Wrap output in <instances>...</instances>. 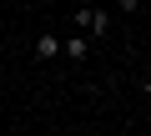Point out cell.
<instances>
[{"mask_svg": "<svg viewBox=\"0 0 151 136\" xmlns=\"http://www.w3.org/2000/svg\"><path fill=\"white\" fill-rule=\"evenodd\" d=\"M30 50H35V60H55V55H60V50H65V40H60V35H50V30H45V35H35V45H30Z\"/></svg>", "mask_w": 151, "mask_h": 136, "instance_id": "cell-2", "label": "cell"}, {"mask_svg": "<svg viewBox=\"0 0 151 136\" xmlns=\"http://www.w3.org/2000/svg\"><path fill=\"white\" fill-rule=\"evenodd\" d=\"M76 25L96 40V35H106V30H111V15H106L101 5H76Z\"/></svg>", "mask_w": 151, "mask_h": 136, "instance_id": "cell-1", "label": "cell"}, {"mask_svg": "<svg viewBox=\"0 0 151 136\" xmlns=\"http://www.w3.org/2000/svg\"><path fill=\"white\" fill-rule=\"evenodd\" d=\"M116 5H121L126 15H136V10H141V0H116Z\"/></svg>", "mask_w": 151, "mask_h": 136, "instance_id": "cell-4", "label": "cell"}, {"mask_svg": "<svg viewBox=\"0 0 151 136\" xmlns=\"http://www.w3.org/2000/svg\"><path fill=\"white\" fill-rule=\"evenodd\" d=\"M141 96H146V101H151V71H146V81H141Z\"/></svg>", "mask_w": 151, "mask_h": 136, "instance_id": "cell-5", "label": "cell"}, {"mask_svg": "<svg viewBox=\"0 0 151 136\" xmlns=\"http://www.w3.org/2000/svg\"><path fill=\"white\" fill-rule=\"evenodd\" d=\"M60 55H70V60H76V65H86V60H91V35H86V30H81V35H70V40H65V50H60Z\"/></svg>", "mask_w": 151, "mask_h": 136, "instance_id": "cell-3", "label": "cell"}]
</instances>
